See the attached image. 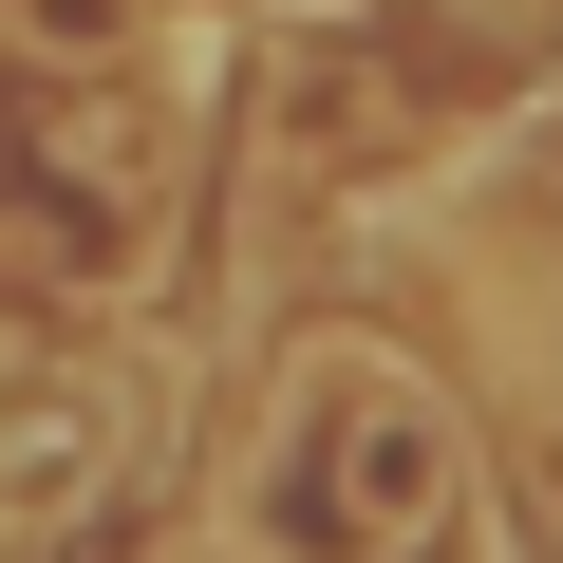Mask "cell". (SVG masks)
Segmentation results:
<instances>
[{
  "mask_svg": "<svg viewBox=\"0 0 563 563\" xmlns=\"http://www.w3.org/2000/svg\"><path fill=\"white\" fill-rule=\"evenodd\" d=\"M432 526H470L432 376L376 357V339H320L301 395H282V432H263V470H244V544L263 563H413Z\"/></svg>",
  "mask_w": 563,
  "mask_h": 563,
  "instance_id": "1",
  "label": "cell"
},
{
  "mask_svg": "<svg viewBox=\"0 0 563 563\" xmlns=\"http://www.w3.org/2000/svg\"><path fill=\"white\" fill-rule=\"evenodd\" d=\"M76 470H95V395H0V488L38 507V488H76Z\"/></svg>",
  "mask_w": 563,
  "mask_h": 563,
  "instance_id": "2",
  "label": "cell"
},
{
  "mask_svg": "<svg viewBox=\"0 0 563 563\" xmlns=\"http://www.w3.org/2000/svg\"><path fill=\"white\" fill-rule=\"evenodd\" d=\"M20 38H38L57 76H113V57H132V0H20Z\"/></svg>",
  "mask_w": 563,
  "mask_h": 563,
  "instance_id": "3",
  "label": "cell"
}]
</instances>
